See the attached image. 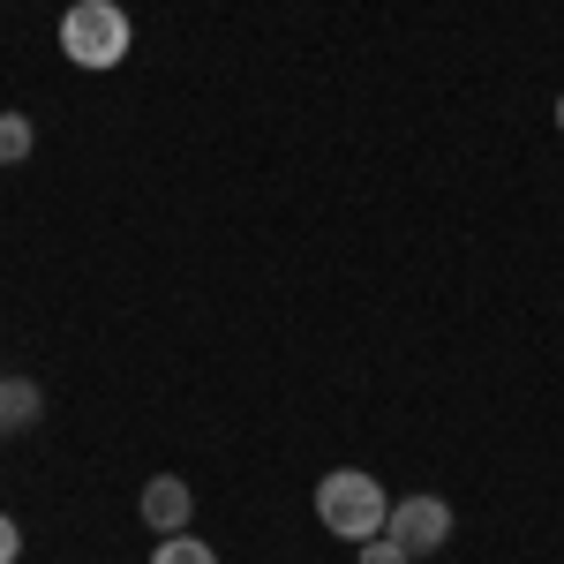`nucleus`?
<instances>
[{
	"label": "nucleus",
	"mask_w": 564,
	"mask_h": 564,
	"mask_svg": "<svg viewBox=\"0 0 564 564\" xmlns=\"http://www.w3.org/2000/svg\"><path fill=\"white\" fill-rule=\"evenodd\" d=\"M316 520H324V534H339V542H377L391 527V505H384V481L361 475V467H339V475L316 481Z\"/></svg>",
	"instance_id": "obj_1"
},
{
	"label": "nucleus",
	"mask_w": 564,
	"mask_h": 564,
	"mask_svg": "<svg viewBox=\"0 0 564 564\" xmlns=\"http://www.w3.org/2000/svg\"><path fill=\"white\" fill-rule=\"evenodd\" d=\"M61 53H68L76 68H113V61L129 53V15H121L113 0H76V8L61 15Z\"/></svg>",
	"instance_id": "obj_2"
},
{
	"label": "nucleus",
	"mask_w": 564,
	"mask_h": 564,
	"mask_svg": "<svg viewBox=\"0 0 564 564\" xmlns=\"http://www.w3.org/2000/svg\"><path fill=\"white\" fill-rule=\"evenodd\" d=\"M384 534L406 557H430V550H444V534H452V505H444V497H399Z\"/></svg>",
	"instance_id": "obj_3"
},
{
	"label": "nucleus",
	"mask_w": 564,
	"mask_h": 564,
	"mask_svg": "<svg viewBox=\"0 0 564 564\" xmlns=\"http://www.w3.org/2000/svg\"><path fill=\"white\" fill-rule=\"evenodd\" d=\"M135 512H143L151 534H181L188 512H196V497H188V481H181V475H151V481H143V497H135Z\"/></svg>",
	"instance_id": "obj_4"
},
{
	"label": "nucleus",
	"mask_w": 564,
	"mask_h": 564,
	"mask_svg": "<svg viewBox=\"0 0 564 564\" xmlns=\"http://www.w3.org/2000/svg\"><path fill=\"white\" fill-rule=\"evenodd\" d=\"M39 406H45V391L31 384V377H0V422H39Z\"/></svg>",
	"instance_id": "obj_5"
},
{
	"label": "nucleus",
	"mask_w": 564,
	"mask_h": 564,
	"mask_svg": "<svg viewBox=\"0 0 564 564\" xmlns=\"http://www.w3.org/2000/svg\"><path fill=\"white\" fill-rule=\"evenodd\" d=\"M151 564H218V557H212V542H196V534H159Z\"/></svg>",
	"instance_id": "obj_6"
},
{
	"label": "nucleus",
	"mask_w": 564,
	"mask_h": 564,
	"mask_svg": "<svg viewBox=\"0 0 564 564\" xmlns=\"http://www.w3.org/2000/svg\"><path fill=\"white\" fill-rule=\"evenodd\" d=\"M31 143H39V129H31L23 113H0V166H15V159H31Z\"/></svg>",
	"instance_id": "obj_7"
},
{
	"label": "nucleus",
	"mask_w": 564,
	"mask_h": 564,
	"mask_svg": "<svg viewBox=\"0 0 564 564\" xmlns=\"http://www.w3.org/2000/svg\"><path fill=\"white\" fill-rule=\"evenodd\" d=\"M361 564H414V557H406L391 534H377V542H361Z\"/></svg>",
	"instance_id": "obj_8"
},
{
	"label": "nucleus",
	"mask_w": 564,
	"mask_h": 564,
	"mask_svg": "<svg viewBox=\"0 0 564 564\" xmlns=\"http://www.w3.org/2000/svg\"><path fill=\"white\" fill-rule=\"evenodd\" d=\"M15 557H23V527L0 512V564H15Z\"/></svg>",
	"instance_id": "obj_9"
},
{
	"label": "nucleus",
	"mask_w": 564,
	"mask_h": 564,
	"mask_svg": "<svg viewBox=\"0 0 564 564\" xmlns=\"http://www.w3.org/2000/svg\"><path fill=\"white\" fill-rule=\"evenodd\" d=\"M557 129H564V98H557Z\"/></svg>",
	"instance_id": "obj_10"
},
{
	"label": "nucleus",
	"mask_w": 564,
	"mask_h": 564,
	"mask_svg": "<svg viewBox=\"0 0 564 564\" xmlns=\"http://www.w3.org/2000/svg\"><path fill=\"white\" fill-rule=\"evenodd\" d=\"M0 430H8V422H0Z\"/></svg>",
	"instance_id": "obj_11"
}]
</instances>
